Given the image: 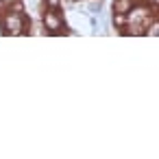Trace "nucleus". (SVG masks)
I'll return each mask as SVG.
<instances>
[{
  "mask_svg": "<svg viewBox=\"0 0 159 159\" xmlns=\"http://www.w3.org/2000/svg\"><path fill=\"white\" fill-rule=\"evenodd\" d=\"M11 2H16V0H0V5H2V7H5V9H7V7H9V5H11Z\"/></svg>",
  "mask_w": 159,
  "mask_h": 159,
  "instance_id": "obj_7",
  "label": "nucleus"
},
{
  "mask_svg": "<svg viewBox=\"0 0 159 159\" xmlns=\"http://www.w3.org/2000/svg\"><path fill=\"white\" fill-rule=\"evenodd\" d=\"M135 2H142V0H113V13H126Z\"/></svg>",
  "mask_w": 159,
  "mask_h": 159,
  "instance_id": "obj_3",
  "label": "nucleus"
},
{
  "mask_svg": "<svg viewBox=\"0 0 159 159\" xmlns=\"http://www.w3.org/2000/svg\"><path fill=\"white\" fill-rule=\"evenodd\" d=\"M144 35H148V37H159V18H155V20L148 22V26L144 29Z\"/></svg>",
  "mask_w": 159,
  "mask_h": 159,
  "instance_id": "obj_4",
  "label": "nucleus"
},
{
  "mask_svg": "<svg viewBox=\"0 0 159 159\" xmlns=\"http://www.w3.org/2000/svg\"><path fill=\"white\" fill-rule=\"evenodd\" d=\"M0 29H2L5 35L20 37V35H26L31 31V20L22 11L7 9V11H0Z\"/></svg>",
  "mask_w": 159,
  "mask_h": 159,
  "instance_id": "obj_1",
  "label": "nucleus"
},
{
  "mask_svg": "<svg viewBox=\"0 0 159 159\" xmlns=\"http://www.w3.org/2000/svg\"><path fill=\"white\" fill-rule=\"evenodd\" d=\"M42 29L48 35H63L68 24H66V18L59 13V9H48L46 7V11L42 13Z\"/></svg>",
  "mask_w": 159,
  "mask_h": 159,
  "instance_id": "obj_2",
  "label": "nucleus"
},
{
  "mask_svg": "<svg viewBox=\"0 0 159 159\" xmlns=\"http://www.w3.org/2000/svg\"><path fill=\"white\" fill-rule=\"evenodd\" d=\"M111 22H113V29H124L126 26V13H113V18H111Z\"/></svg>",
  "mask_w": 159,
  "mask_h": 159,
  "instance_id": "obj_5",
  "label": "nucleus"
},
{
  "mask_svg": "<svg viewBox=\"0 0 159 159\" xmlns=\"http://www.w3.org/2000/svg\"><path fill=\"white\" fill-rule=\"evenodd\" d=\"M44 5H46L48 9H61V7L66 5V0H44Z\"/></svg>",
  "mask_w": 159,
  "mask_h": 159,
  "instance_id": "obj_6",
  "label": "nucleus"
}]
</instances>
